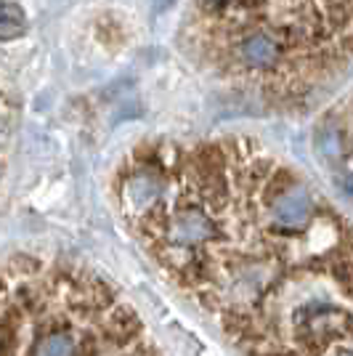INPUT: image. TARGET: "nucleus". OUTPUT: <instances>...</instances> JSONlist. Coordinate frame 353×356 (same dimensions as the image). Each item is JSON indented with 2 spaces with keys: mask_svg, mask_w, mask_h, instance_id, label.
<instances>
[{
  "mask_svg": "<svg viewBox=\"0 0 353 356\" xmlns=\"http://www.w3.org/2000/svg\"><path fill=\"white\" fill-rule=\"evenodd\" d=\"M183 38L231 88L295 102L327 86L351 56V0H189Z\"/></svg>",
  "mask_w": 353,
  "mask_h": 356,
  "instance_id": "nucleus-2",
  "label": "nucleus"
},
{
  "mask_svg": "<svg viewBox=\"0 0 353 356\" xmlns=\"http://www.w3.org/2000/svg\"><path fill=\"white\" fill-rule=\"evenodd\" d=\"M138 245L245 356H353L348 221L263 144H141L115 173Z\"/></svg>",
  "mask_w": 353,
  "mask_h": 356,
  "instance_id": "nucleus-1",
  "label": "nucleus"
},
{
  "mask_svg": "<svg viewBox=\"0 0 353 356\" xmlns=\"http://www.w3.org/2000/svg\"><path fill=\"white\" fill-rule=\"evenodd\" d=\"M27 30V19L14 3L0 0V40H14Z\"/></svg>",
  "mask_w": 353,
  "mask_h": 356,
  "instance_id": "nucleus-4",
  "label": "nucleus"
},
{
  "mask_svg": "<svg viewBox=\"0 0 353 356\" xmlns=\"http://www.w3.org/2000/svg\"><path fill=\"white\" fill-rule=\"evenodd\" d=\"M0 356L165 354L99 274L19 252L0 261Z\"/></svg>",
  "mask_w": 353,
  "mask_h": 356,
  "instance_id": "nucleus-3",
  "label": "nucleus"
}]
</instances>
